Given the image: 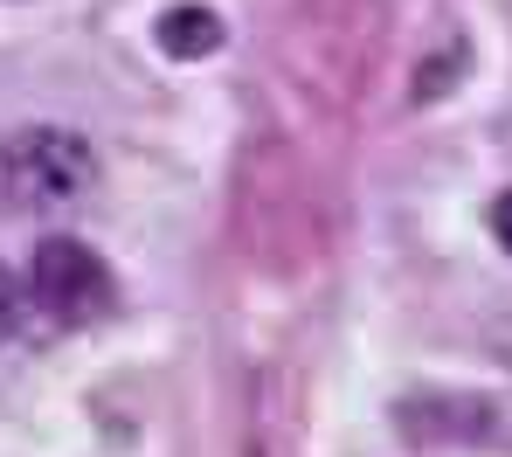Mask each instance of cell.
<instances>
[{
	"mask_svg": "<svg viewBox=\"0 0 512 457\" xmlns=\"http://www.w3.org/2000/svg\"><path fill=\"white\" fill-rule=\"evenodd\" d=\"M7 153V208H63L97 187V153L70 125H28L0 139Z\"/></svg>",
	"mask_w": 512,
	"mask_h": 457,
	"instance_id": "1",
	"label": "cell"
},
{
	"mask_svg": "<svg viewBox=\"0 0 512 457\" xmlns=\"http://www.w3.org/2000/svg\"><path fill=\"white\" fill-rule=\"evenodd\" d=\"M28 298L56 326H97L118 305V284H111V264L90 243H77V236H42L35 257H28Z\"/></svg>",
	"mask_w": 512,
	"mask_h": 457,
	"instance_id": "2",
	"label": "cell"
},
{
	"mask_svg": "<svg viewBox=\"0 0 512 457\" xmlns=\"http://www.w3.org/2000/svg\"><path fill=\"white\" fill-rule=\"evenodd\" d=\"M395 423H402V437H416V444H436V437H492V409L485 402H450V395H416V402H402L395 409Z\"/></svg>",
	"mask_w": 512,
	"mask_h": 457,
	"instance_id": "3",
	"label": "cell"
},
{
	"mask_svg": "<svg viewBox=\"0 0 512 457\" xmlns=\"http://www.w3.org/2000/svg\"><path fill=\"white\" fill-rule=\"evenodd\" d=\"M160 49L167 56H180V63H201V56H215L222 49V14L215 7H167L160 14Z\"/></svg>",
	"mask_w": 512,
	"mask_h": 457,
	"instance_id": "4",
	"label": "cell"
},
{
	"mask_svg": "<svg viewBox=\"0 0 512 457\" xmlns=\"http://www.w3.org/2000/svg\"><path fill=\"white\" fill-rule=\"evenodd\" d=\"M305 14H312V28H326V35H353L367 14H381V0H305Z\"/></svg>",
	"mask_w": 512,
	"mask_h": 457,
	"instance_id": "5",
	"label": "cell"
},
{
	"mask_svg": "<svg viewBox=\"0 0 512 457\" xmlns=\"http://www.w3.org/2000/svg\"><path fill=\"white\" fill-rule=\"evenodd\" d=\"M21 305H28V291H21V284H14V271L0 264V340L21 326Z\"/></svg>",
	"mask_w": 512,
	"mask_h": 457,
	"instance_id": "6",
	"label": "cell"
},
{
	"mask_svg": "<svg viewBox=\"0 0 512 457\" xmlns=\"http://www.w3.org/2000/svg\"><path fill=\"white\" fill-rule=\"evenodd\" d=\"M485 222H492V236H499V243L512 250V187L499 194V201H492V215H485Z\"/></svg>",
	"mask_w": 512,
	"mask_h": 457,
	"instance_id": "7",
	"label": "cell"
},
{
	"mask_svg": "<svg viewBox=\"0 0 512 457\" xmlns=\"http://www.w3.org/2000/svg\"><path fill=\"white\" fill-rule=\"evenodd\" d=\"M0 208H7V153H0Z\"/></svg>",
	"mask_w": 512,
	"mask_h": 457,
	"instance_id": "8",
	"label": "cell"
}]
</instances>
